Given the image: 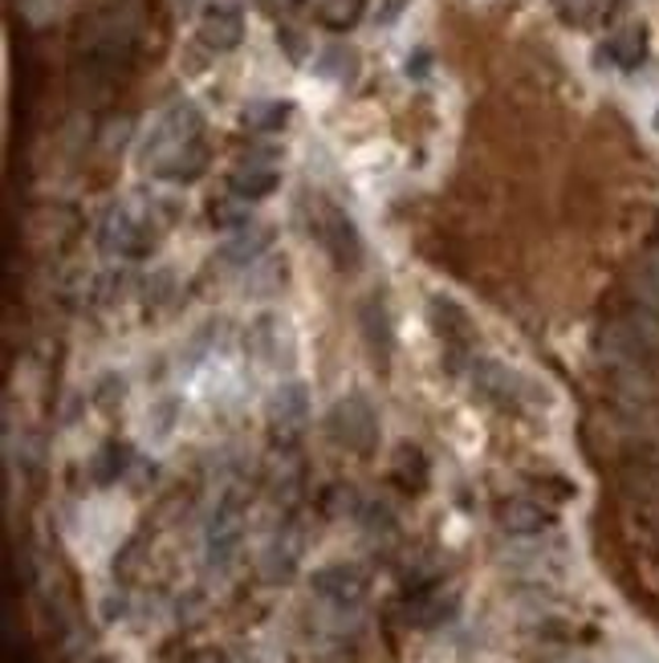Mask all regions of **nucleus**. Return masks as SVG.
<instances>
[{"instance_id": "obj_1", "label": "nucleus", "mask_w": 659, "mask_h": 663, "mask_svg": "<svg viewBox=\"0 0 659 663\" xmlns=\"http://www.w3.org/2000/svg\"><path fill=\"white\" fill-rule=\"evenodd\" d=\"M603 355L619 371H651L659 362V334L647 318H615L603 326Z\"/></svg>"}, {"instance_id": "obj_2", "label": "nucleus", "mask_w": 659, "mask_h": 663, "mask_svg": "<svg viewBox=\"0 0 659 663\" xmlns=\"http://www.w3.org/2000/svg\"><path fill=\"white\" fill-rule=\"evenodd\" d=\"M200 134V110L191 107V102H175L172 110H163L155 127L147 131L143 139V167H160L167 155H175L179 146H188L191 139Z\"/></svg>"}, {"instance_id": "obj_3", "label": "nucleus", "mask_w": 659, "mask_h": 663, "mask_svg": "<svg viewBox=\"0 0 659 663\" xmlns=\"http://www.w3.org/2000/svg\"><path fill=\"white\" fill-rule=\"evenodd\" d=\"M314 237L342 273H354L363 265V237L342 208H322V216L314 220Z\"/></svg>"}, {"instance_id": "obj_4", "label": "nucleus", "mask_w": 659, "mask_h": 663, "mask_svg": "<svg viewBox=\"0 0 659 663\" xmlns=\"http://www.w3.org/2000/svg\"><path fill=\"white\" fill-rule=\"evenodd\" d=\"M102 249L107 252H127V257H147L151 244H155V232L147 225H139L135 216L127 208H110V216L102 220Z\"/></svg>"}, {"instance_id": "obj_5", "label": "nucleus", "mask_w": 659, "mask_h": 663, "mask_svg": "<svg viewBox=\"0 0 659 663\" xmlns=\"http://www.w3.org/2000/svg\"><path fill=\"white\" fill-rule=\"evenodd\" d=\"M428 318H431V330L440 334L444 343H452V346L476 343V326H472L469 309H464L457 297H448V293H431Z\"/></svg>"}, {"instance_id": "obj_6", "label": "nucleus", "mask_w": 659, "mask_h": 663, "mask_svg": "<svg viewBox=\"0 0 659 663\" xmlns=\"http://www.w3.org/2000/svg\"><path fill=\"white\" fill-rule=\"evenodd\" d=\"M330 424H334V432L347 439L350 448H366V444L375 439V432H378L375 412H371L366 395H347V399H342V403L334 407V415H330Z\"/></svg>"}, {"instance_id": "obj_7", "label": "nucleus", "mask_w": 659, "mask_h": 663, "mask_svg": "<svg viewBox=\"0 0 659 663\" xmlns=\"http://www.w3.org/2000/svg\"><path fill=\"white\" fill-rule=\"evenodd\" d=\"M273 232L270 225H249V228H237V237L224 240V249H220V261L232 269H253L256 261H265L273 249Z\"/></svg>"}, {"instance_id": "obj_8", "label": "nucleus", "mask_w": 659, "mask_h": 663, "mask_svg": "<svg viewBox=\"0 0 659 663\" xmlns=\"http://www.w3.org/2000/svg\"><path fill=\"white\" fill-rule=\"evenodd\" d=\"M200 37L204 45H212V50H232V45H241L244 37V21L237 9H208L200 21Z\"/></svg>"}, {"instance_id": "obj_9", "label": "nucleus", "mask_w": 659, "mask_h": 663, "mask_svg": "<svg viewBox=\"0 0 659 663\" xmlns=\"http://www.w3.org/2000/svg\"><path fill=\"white\" fill-rule=\"evenodd\" d=\"M253 338L256 346H261V355L273 362V367H282V362H289V322L282 318V314H265V318L253 322Z\"/></svg>"}, {"instance_id": "obj_10", "label": "nucleus", "mask_w": 659, "mask_h": 663, "mask_svg": "<svg viewBox=\"0 0 659 663\" xmlns=\"http://www.w3.org/2000/svg\"><path fill=\"white\" fill-rule=\"evenodd\" d=\"M472 379H476V391L485 399H497V403H509L517 395V387L521 379L509 371V367H501V362H476L472 367Z\"/></svg>"}, {"instance_id": "obj_11", "label": "nucleus", "mask_w": 659, "mask_h": 663, "mask_svg": "<svg viewBox=\"0 0 659 663\" xmlns=\"http://www.w3.org/2000/svg\"><path fill=\"white\" fill-rule=\"evenodd\" d=\"M606 54H611V62L623 69H635L639 62L647 57V29L644 25H627L619 29L615 37L606 41Z\"/></svg>"}, {"instance_id": "obj_12", "label": "nucleus", "mask_w": 659, "mask_h": 663, "mask_svg": "<svg viewBox=\"0 0 659 663\" xmlns=\"http://www.w3.org/2000/svg\"><path fill=\"white\" fill-rule=\"evenodd\" d=\"M229 187H232V196H237V199L253 204V199L273 196V187H277V172H273V167H256V163H249L244 172L232 175Z\"/></svg>"}, {"instance_id": "obj_13", "label": "nucleus", "mask_w": 659, "mask_h": 663, "mask_svg": "<svg viewBox=\"0 0 659 663\" xmlns=\"http://www.w3.org/2000/svg\"><path fill=\"white\" fill-rule=\"evenodd\" d=\"M204 163H208V155H204V146L191 139L188 146H179L175 155H167V160L155 167V175H163V180H184V184H188V180H196V175L204 172Z\"/></svg>"}, {"instance_id": "obj_14", "label": "nucleus", "mask_w": 659, "mask_h": 663, "mask_svg": "<svg viewBox=\"0 0 659 663\" xmlns=\"http://www.w3.org/2000/svg\"><path fill=\"white\" fill-rule=\"evenodd\" d=\"M314 69H318L322 78L350 81L359 74V57H354V50H347V45H326L322 54H318V62H314Z\"/></svg>"}, {"instance_id": "obj_15", "label": "nucleus", "mask_w": 659, "mask_h": 663, "mask_svg": "<svg viewBox=\"0 0 659 663\" xmlns=\"http://www.w3.org/2000/svg\"><path fill=\"white\" fill-rule=\"evenodd\" d=\"M501 525H505L509 533H538L541 525H546V513L529 501H513V504L501 509Z\"/></svg>"}, {"instance_id": "obj_16", "label": "nucleus", "mask_w": 659, "mask_h": 663, "mask_svg": "<svg viewBox=\"0 0 659 663\" xmlns=\"http://www.w3.org/2000/svg\"><path fill=\"white\" fill-rule=\"evenodd\" d=\"M635 293L647 309H659V252H647L635 269Z\"/></svg>"}, {"instance_id": "obj_17", "label": "nucleus", "mask_w": 659, "mask_h": 663, "mask_svg": "<svg viewBox=\"0 0 659 663\" xmlns=\"http://www.w3.org/2000/svg\"><path fill=\"white\" fill-rule=\"evenodd\" d=\"M285 119H289V102H253L244 110V122L253 131H282Z\"/></svg>"}, {"instance_id": "obj_18", "label": "nucleus", "mask_w": 659, "mask_h": 663, "mask_svg": "<svg viewBox=\"0 0 659 663\" xmlns=\"http://www.w3.org/2000/svg\"><path fill=\"white\" fill-rule=\"evenodd\" d=\"M318 590H322V595H334V598H354L359 590H363V578H359L354 570L334 566V570L318 574Z\"/></svg>"}, {"instance_id": "obj_19", "label": "nucleus", "mask_w": 659, "mask_h": 663, "mask_svg": "<svg viewBox=\"0 0 659 663\" xmlns=\"http://www.w3.org/2000/svg\"><path fill=\"white\" fill-rule=\"evenodd\" d=\"M363 326H366V343L375 346V350H387V346H391V322H387V309H383V302H366L363 305Z\"/></svg>"}, {"instance_id": "obj_20", "label": "nucleus", "mask_w": 659, "mask_h": 663, "mask_svg": "<svg viewBox=\"0 0 659 663\" xmlns=\"http://www.w3.org/2000/svg\"><path fill=\"white\" fill-rule=\"evenodd\" d=\"M301 415H306V387L285 383L273 395V420H301Z\"/></svg>"}, {"instance_id": "obj_21", "label": "nucleus", "mask_w": 659, "mask_h": 663, "mask_svg": "<svg viewBox=\"0 0 659 663\" xmlns=\"http://www.w3.org/2000/svg\"><path fill=\"white\" fill-rule=\"evenodd\" d=\"M277 278H285V261H256L253 265V285H249V293L253 297H265V293L277 290Z\"/></svg>"}, {"instance_id": "obj_22", "label": "nucleus", "mask_w": 659, "mask_h": 663, "mask_svg": "<svg viewBox=\"0 0 659 663\" xmlns=\"http://www.w3.org/2000/svg\"><path fill=\"white\" fill-rule=\"evenodd\" d=\"M212 225L216 228H249L253 216H249V204H212Z\"/></svg>"}, {"instance_id": "obj_23", "label": "nucleus", "mask_w": 659, "mask_h": 663, "mask_svg": "<svg viewBox=\"0 0 659 663\" xmlns=\"http://www.w3.org/2000/svg\"><path fill=\"white\" fill-rule=\"evenodd\" d=\"M558 4H562L565 21H574V25H586V21L598 13V4H603V0H558Z\"/></svg>"}, {"instance_id": "obj_24", "label": "nucleus", "mask_w": 659, "mask_h": 663, "mask_svg": "<svg viewBox=\"0 0 659 663\" xmlns=\"http://www.w3.org/2000/svg\"><path fill=\"white\" fill-rule=\"evenodd\" d=\"M656 131H659V110H656Z\"/></svg>"}]
</instances>
